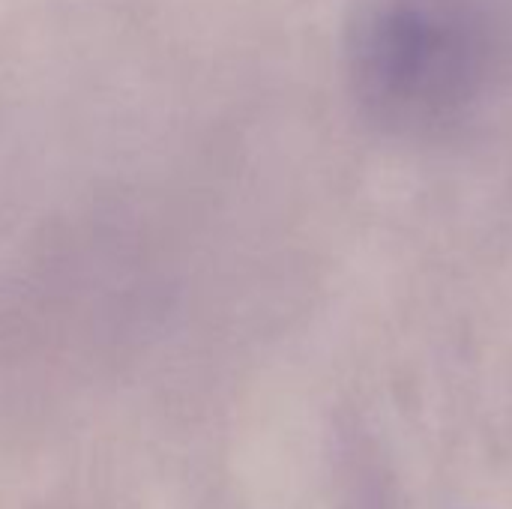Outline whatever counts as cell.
<instances>
[{
  "instance_id": "1",
  "label": "cell",
  "mask_w": 512,
  "mask_h": 509,
  "mask_svg": "<svg viewBox=\"0 0 512 509\" xmlns=\"http://www.w3.org/2000/svg\"><path fill=\"white\" fill-rule=\"evenodd\" d=\"M486 33L459 0H378L351 27L348 72L372 120L441 126L477 93Z\"/></svg>"
}]
</instances>
